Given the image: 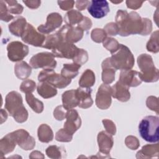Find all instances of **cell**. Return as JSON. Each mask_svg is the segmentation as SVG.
Segmentation results:
<instances>
[{"label": "cell", "instance_id": "17", "mask_svg": "<svg viewBox=\"0 0 159 159\" xmlns=\"http://www.w3.org/2000/svg\"><path fill=\"white\" fill-rule=\"evenodd\" d=\"M89 13L94 18L101 19L109 12V6L107 1H91L88 6Z\"/></svg>", "mask_w": 159, "mask_h": 159}, {"label": "cell", "instance_id": "35", "mask_svg": "<svg viewBox=\"0 0 159 159\" xmlns=\"http://www.w3.org/2000/svg\"><path fill=\"white\" fill-rule=\"evenodd\" d=\"M47 155L53 159H59L63 157V150L61 149V147H58L57 145H51L47 148L45 150Z\"/></svg>", "mask_w": 159, "mask_h": 159}, {"label": "cell", "instance_id": "22", "mask_svg": "<svg viewBox=\"0 0 159 159\" xmlns=\"http://www.w3.org/2000/svg\"><path fill=\"white\" fill-rule=\"evenodd\" d=\"M26 19L22 16L16 17L9 24V30L14 35L21 37L27 26Z\"/></svg>", "mask_w": 159, "mask_h": 159}, {"label": "cell", "instance_id": "13", "mask_svg": "<svg viewBox=\"0 0 159 159\" xmlns=\"http://www.w3.org/2000/svg\"><path fill=\"white\" fill-rule=\"evenodd\" d=\"M58 32L65 42L71 43H76L80 40L83 38L84 34V31L79 27L66 24L64 25Z\"/></svg>", "mask_w": 159, "mask_h": 159}, {"label": "cell", "instance_id": "44", "mask_svg": "<svg viewBox=\"0 0 159 159\" xmlns=\"http://www.w3.org/2000/svg\"><path fill=\"white\" fill-rule=\"evenodd\" d=\"M125 143L131 150H137L140 146V142L138 139L132 135H129L125 138Z\"/></svg>", "mask_w": 159, "mask_h": 159}, {"label": "cell", "instance_id": "51", "mask_svg": "<svg viewBox=\"0 0 159 159\" xmlns=\"http://www.w3.org/2000/svg\"><path fill=\"white\" fill-rule=\"evenodd\" d=\"M26 6L29 7L30 9H37L40 6L41 1L38 0H33V1H22Z\"/></svg>", "mask_w": 159, "mask_h": 159}, {"label": "cell", "instance_id": "20", "mask_svg": "<svg viewBox=\"0 0 159 159\" xmlns=\"http://www.w3.org/2000/svg\"><path fill=\"white\" fill-rule=\"evenodd\" d=\"M112 96L119 101L126 102L130 98L129 88L123 85L119 81L112 87Z\"/></svg>", "mask_w": 159, "mask_h": 159}, {"label": "cell", "instance_id": "39", "mask_svg": "<svg viewBox=\"0 0 159 159\" xmlns=\"http://www.w3.org/2000/svg\"><path fill=\"white\" fill-rule=\"evenodd\" d=\"M0 19L4 22H9L14 19V16L9 12L7 4L4 1H0Z\"/></svg>", "mask_w": 159, "mask_h": 159}, {"label": "cell", "instance_id": "15", "mask_svg": "<svg viewBox=\"0 0 159 159\" xmlns=\"http://www.w3.org/2000/svg\"><path fill=\"white\" fill-rule=\"evenodd\" d=\"M97 139L99 149V152L97 154L102 155L103 158L111 157L109 154L114 144L112 135L106 131H101L98 134Z\"/></svg>", "mask_w": 159, "mask_h": 159}, {"label": "cell", "instance_id": "26", "mask_svg": "<svg viewBox=\"0 0 159 159\" xmlns=\"http://www.w3.org/2000/svg\"><path fill=\"white\" fill-rule=\"evenodd\" d=\"M37 93L44 99L52 98L57 94L55 87L47 82H40L37 87Z\"/></svg>", "mask_w": 159, "mask_h": 159}, {"label": "cell", "instance_id": "46", "mask_svg": "<svg viewBox=\"0 0 159 159\" xmlns=\"http://www.w3.org/2000/svg\"><path fill=\"white\" fill-rule=\"evenodd\" d=\"M104 30L107 35L111 36L117 35L119 34V29L115 22H110L104 26Z\"/></svg>", "mask_w": 159, "mask_h": 159}, {"label": "cell", "instance_id": "50", "mask_svg": "<svg viewBox=\"0 0 159 159\" xmlns=\"http://www.w3.org/2000/svg\"><path fill=\"white\" fill-rule=\"evenodd\" d=\"M125 2H126V5L128 8L135 10V9L140 8L142 6V4L143 3V1L128 0V1H126Z\"/></svg>", "mask_w": 159, "mask_h": 159}, {"label": "cell", "instance_id": "47", "mask_svg": "<svg viewBox=\"0 0 159 159\" xmlns=\"http://www.w3.org/2000/svg\"><path fill=\"white\" fill-rule=\"evenodd\" d=\"M102 124L106 132L111 135H115L116 133V127L115 124L109 119H103Z\"/></svg>", "mask_w": 159, "mask_h": 159}, {"label": "cell", "instance_id": "27", "mask_svg": "<svg viewBox=\"0 0 159 159\" xmlns=\"http://www.w3.org/2000/svg\"><path fill=\"white\" fill-rule=\"evenodd\" d=\"M32 67L24 61L17 62L14 66L16 76L20 80H26L31 74Z\"/></svg>", "mask_w": 159, "mask_h": 159}, {"label": "cell", "instance_id": "43", "mask_svg": "<svg viewBox=\"0 0 159 159\" xmlns=\"http://www.w3.org/2000/svg\"><path fill=\"white\" fill-rule=\"evenodd\" d=\"M88 60V52L82 48H80L79 52L76 56V57L73 60V63L82 65L84 64Z\"/></svg>", "mask_w": 159, "mask_h": 159}, {"label": "cell", "instance_id": "41", "mask_svg": "<svg viewBox=\"0 0 159 159\" xmlns=\"http://www.w3.org/2000/svg\"><path fill=\"white\" fill-rule=\"evenodd\" d=\"M73 135L68 132L64 128L60 129L55 135V139L58 142H69L71 141Z\"/></svg>", "mask_w": 159, "mask_h": 159}, {"label": "cell", "instance_id": "29", "mask_svg": "<svg viewBox=\"0 0 159 159\" xmlns=\"http://www.w3.org/2000/svg\"><path fill=\"white\" fill-rule=\"evenodd\" d=\"M81 65L75 63L63 64L61 75L66 79L71 80L78 75V70Z\"/></svg>", "mask_w": 159, "mask_h": 159}, {"label": "cell", "instance_id": "24", "mask_svg": "<svg viewBox=\"0 0 159 159\" xmlns=\"http://www.w3.org/2000/svg\"><path fill=\"white\" fill-rule=\"evenodd\" d=\"M63 106L66 109H71L79 104V101L76 95V89H71L64 92L61 96Z\"/></svg>", "mask_w": 159, "mask_h": 159}, {"label": "cell", "instance_id": "31", "mask_svg": "<svg viewBox=\"0 0 159 159\" xmlns=\"http://www.w3.org/2000/svg\"><path fill=\"white\" fill-rule=\"evenodd\" d=\"M94 83L95 75L90 69L86 70L79 80V85L82 88H91L94 85Z\"/></svg>", "mask_w": 159, "mask_h": 159}, {"label": "cell", "instance_id": "30", "mask_svg": "<svg viewBox=\"0 0 159 159\" xmlns=\"http://www.w3.org/2000/svg\"><path fill=\"white\" fill-rule=\"evenodd\" d=\"M63 40H64L63 39L61 35L58 32H57L55 34L49 35L46 37L42 47L52 50L56 48Z\"/></svg>", "mask_w": 159, "mask_h": 159}, {"label": "cell", "instance_id": "3", "mask_svg": "<svg viewBox=\"0 0 159 159\" xmlns=\"http://www.w3.org/2000/svg\"><path fill=\"white\" fill-rule=\"evenodd\" d=\"M112 66L116 70H131L134 65V57L130 49L123 44L109 57Z\"/></svg>", "mask_w": 159, "mask_h": 159}, {"label": "cell", "instance_id": "5", "mask_svg": "<svg viewBox=\"0 0 159 159\" xmlns=\"http://www.w3.org/2000/svg\"><path fill=\"white\" fill-rule=\"evenodd\" d=\"M137 63L140 70V77L142 81L153 83L158 80V70L155 66L150 55L146 53L140 55L137 58Z\"/></svg>", "mask_w": 159, "mask_h": 159}, {"label": "cell", "instance_id": "4", "mask_svg": "<svg viewBox=\"0 0 159 159\" xmlns=\"http://www.w3.org/2000/svg\"><path fill=\"white\" fill-rule=\"evenodd\" d=\"M159 117L158 116H148L145 117L139 125V132L141 137L150 143L158 142Z\"/></svg>", "mask_w": 159, "mask_h": 159}, {"label": "cell", "instance_id": "33", "mask_svg": "<svg viewBox=\"0 0 159 159\" xmlns=\"http://www.w3.org/2000/svg\"><path fill=\"white\" fill-rule=\"evenodd\" d=\"M25 99L30 107L36 113H41L43 110V104L35 98L31 93L25 94Z\"/></svg>", "mask_w": 159, "mask_h": 159}, {"label": "cell", "instance_id": "12", "mask_svg": "<svg viewBox=\"0 0 159 159\" xmlns=\"http://www.w3.org/2000/svg\"><path fill=\"white\" fill-rule=\"evenodd\" d=\"M18 145L25 150H30L34 148L35 140L24 129H18L10 133Z\"/></svg>", "mask_w": 159, "mask_h": 159}, {"label": "cell", "instance_id": "34", "mask_svg": "<svg viewBox=\"0 0 159 159\" xmlns=\"http://www.w3.org/2000/svg\"><path fill=\"white\" fill-rule=\"evenodd\" d=\"M158 30H156L152 33L151 37L148 41L146 48L148 52L156 53L159 51V45H158Z\"/></svg>", "mask_w": 159, "mask_h": 159}, {"label": "cell", "instance_id": "38", "mask_svg": "<svg viewBox=\"0 0 159 159\" xmlns=\"http://www.w3.org/2000/svg\"><path fill=\"white\" fill-rule=\"evenodd\" d=\"M91 37L94 42L96 43H101L107 37V34L104 29L96 28L91 31Z\"/></svg>", "mask_w": 159, "mask_h": 159}, {"label": "cell", "instance_id": "19", "mask_svg": "<svg viewBox=\"0 0 159 159\" xmlns=\"http://www.w3.org/2000/svg\"><path fill=\"white\" fill-rule=\"evenodd\" d=\"M91 89L90 88L79 87L76 89V95L79 101L78 106L83 109L90 107L93 101L91 98Z\"/></svg>", "mask_w": 159, "mask_h": 159}, {"label": "cell", "instance_id": "23", "mask_svg": "<svg viewBox=\"0 0 159 159\" xmlns=\"http://www.w3.org/2000/svg\"><path fill=\"white\" fill-rule=\"evenodd\" d=\"M159 154V145L158 143L155 144H147L142 147V149L137 152L136 158H151L158 157Z\"/></svg>", "mask_w": 159, "mask_h": 159}, {"label": "cell", "instance_id": "37", "mask_svg": "<svg viewBox=\"0 0 159 159\" xmlns=\"http://www.w3.org/2000/svg\"><path fill=\"white\" fill-rule=\"evenodd\" d=\"M7 4V9L9 13L14 14H20L23 12L24 7L19 4L17 1H4Z\"/></svg>", "mask_w": 159, "mask_h": 159}, {"label": "cell", "instance_id": "36", "mask_svg": "<svg viewBox=\"0 0 159 159\" xmlns=\"http://www.w3.org/2000/svg\"><path fill=\"white\" fill-rule=\"evenodd\" d=\"M102 43L104 47L106 48L108 51H109L111 54L117 51L120 46V44L116 39L109 37H106L105 40L102 42Z\"/></svg>", "mask_w": 159, "mask_h": 159}, {"label": "cell", "instance_id": "25", "mask_svg": "<svg viewBox=\"0 0 159 159\" xmlns=\"http://www.w3.org/2000/svg\"><path fill=\"white\" fill-rule=\"evenodd\" d=\"M16 144V141L10 133L2 138L0 141L1 158H2V155H5L12 152L15 148Z\"/></svg>", "mask_w": 159, "mask_h": 159}, {"label": "cell", "instance_id": "42", "mask_svg": "<svg viewBox=\"0 0 159 159\" xmlns=\"http://www.w3.org/2000/svg\"><path fill=\"white\" fill-rule=\"evenodd\" d=\"M158 99L153 96H150L147 98L146 101V105L147 107L152 110L155 111L157 114H158V111H159V107H158Z\"/></svg>", "mask_w": 159, "mask_h": 159}, {"label": "cell", "instance_id": "49", "mask_svg": "<svg viewBox=\"0 0 159 159\" xmlns=\"http://www.w3.org/2000/svg\"><path fill=\"white\" fill-rule=\"evenodd\" d=\"M59 7L63 11H70L75 4L74 1H58Z\"/></svg>", "mask_w": 159, "mask_h": 159}, {"label": "cell", "instance_id": "18", "mask_svg": "<svg viewBox=\"0 0 159 159\" xmlns=\"http://www.w3.org/2000/svg\"><path fill=\"white\" fill-rule=\"evenodd\" d=\"M65 118L66 119L63 127L68 132L73 135L81 127V117L76 110L71 109L67 111Z\"/></svg>", "mask_w": 159, "mask_h": 159}, {"label": "cell", "instance_id": "10", "mask_svg": "<svg viewBox=\"0 0 159 159\" xmlns=\"http://www.w3.org/2000/svg\"><path fill=\"white\" fill-rule=\"evenodd\" d=\"M80 48L73 43L63 40L56 48L52 50L55 57L73 60L78 53Z\"/></svg>", "mask_w": 159, "mask_h": 159}, {"label": "cell", "instance_id": "54", "mask_svg": "<svg viewBox=\"0 0 159 159\" xmlns=\"http://www.w3.org/2000/svg\"><path fill=\"white\" fill-rule=\"evenodd\" d=\"M7 118V114L5 110L3 109H1V124H2L6 120Z\"/></svg>", "mask_w": 159, "mask_h": 159}, {"label": "cell", "instance_id": "11", "mask_svg": "<svg viewBox=\"0 0 159 159\" xmlns=\"http://www.w3.org/2000/svg\"><path fill=\"white\" fill-rule=\"evenodd\" d=\"M112 88L108 84L103 83L98 88L96 96L95 102L100 109H108L112 102Z\"/></svg>", "mask_w": 159, "mask_h": 159}, {"label": "cell", "instance_id": "1", "mask_svg": "<svg viewBox=\"0 0 159 159\" xmlns=\"http://www.w3.org/2000/svg\"><path fill=\"white\" fill-rule=\"evenodd\" d=\"M120 36L126 37L132 34L143 35L145 25V18L132 11L128 13L125 10H118L116 16V22Z\"/></svg>", "mask_w": 159, "mask_h": 159}, {"label": "cell", "instance_id": "28", "mask_svg": "<svg viewBox=\"0 0 159 159\" xmlns=\"http://www.w3.org/2000/svg\"><path fill=\"white\" fill-rule=\"evenodd\" d=\"M39 140L43 143H48L53 139V133L51 127L46 124H41L37 130Z\"/></svg>", "mask_w": 159, "mask_h": 159}, {"label": "cell", "instance_id": "53", "mask_svg": "<svg viewBox=\"0 0 159 159\" xmlns=\"http://www.w3.org/2000/svg\"><path fill=\"white\" fill-rule=\"evenodd\" d=\"M30 158H44V155L42 153L39 151H34L32 152L30 155Z\"/></svg>", "mask_w": 159, "mask_h": 159}, {"label": "cell", "instance_id": "7", "mask_svg": "<svg viewBox=\"0 0 159 159\" xmlns=\"http://www.w3.org/2000/svg\"><path fill=\"white\" fill-rule=\"evenodd\" d=\"M29 65L34 68L53 69L57 66L54 55L50 52H41L34 55L30 60Z\"/></svg>", "mask_w": 159, "mask_h": 159}, {"label": "cell", "instance_id": "52", "mask_svg": "<svg viewBox=\"0 0 159 159\" xmlns=\"http://www.w3.org/2000/svg\"><path fill=\"white\" fill-rule=\"evenodd\" d=\"M90 1L84 0V1H76L75 2L76 4V7L79 10V11H83L84 10L88 5L89 4Z\"/></svg>", "mask_w": 159, "mask_h": 159}, {"label": "cell", "instance_id": "14", "mask_svg": "<svg viewBox=\"0 0 159 159\" xmlns=\"http://www.w3.org/2000/svg\"><path fill=\"white\" fill-rule=\"evenodd\" d=\"M62 22V17L59 13L52 12L48 15L46 23L39 25L37 30L42 34H48L60 27Z\"/></svg>", "mask_w": 159, "mask_h": 159}, {"label": "cell", "instance_id": "21", "mask_svg": "<svg viewBox=\"0 0 159 159\" xmlns=\"http://www.w3.org/2000/svg\"><path fill=\"white\" fill-rule=\"evenodd\" d=\"M102 71V81L105 84L112 83L115 80L116 70L112 66L109 57L106 58L101 64Z\"/></svg>", "mask_w": 159, "mask_h": 159}, {"label": "cell", "instance_id": "32", "mask_svg": "<svg viewBox=\"0 0 159 159\" xmlns=\"http://www.w3.org/2000/svg\"><path fill=\"white\" fill-rule=\"evenodd\" d=\"M82 14L77 10H70L66 12L64 17V20L66 25L73 26L78 24L83 19Z\"/></svg>", "mask_w": 159, "mask_h": 159}, {"label": "cell", "instance_id": "9", "mask_svg": "<svg viewBox=\"0 0 159 159\" xmlns=\"http://www.w3.org/2000/svg\"><path fill=\"white\" fill-rule=\"evenodd\" d=\"M20 37L25 43L35 47H42L46 38L43 34L38 32L29 23L27 24L25 30Z\"/></svg>", "mask_w": 159, "mask_h": 159}, {"label": "cell", "instance_id": "40", "mask_svg": "<svg viewBox=\"0 0 159 159\" xmlns=\"http://www.w3.org/2000/svg\"><path fill=\"white\" fill-rule=\"evenodd\" d=\"M36 88V83L35 81L31 80H24L20 86V90L27 94L29 93H32L34 91Z\"/></svg>", "mask_w": 159, "mask_h": 159}, {"label": "cell", "instance_id": "48", "mask_svg": "<svg viewBox=\"0 0 159 159\" xmlns=\"http://www.w3.org/2000/svg\"><path fill=\"white\" fill-rule=\"evenodd\" d=\"M81 28L83 31L89 30L92 26V21L88 17H83L82 20L77 25Z\"/></svg>", "mask_w": 159, "mask_h": 159}, {"label": "cell", "instance_id": "45", "mask_svg": "<svg viewBox=\"0 0 159 159\" xmlns=\"http://www.w3.org/2000/svg\"><path fill=\"white\" fill-rule=\"evenodd\" d=\"M67 111L63 105L58 106L53 111V116L57 120H62L66 117Z\"/></svg>", "mask_w": 159, "mask_h": 159}, {"label": "cell", "instance_id": "6", "mask_svg": "<svg viewBox=\"0 0 159 159\" xmlns=\"http://www.w3.org/2000/svg\"><path fill=\"white\" fill-rule=\"evenodd\" d=\"M39 82H47L58 88H66L71 81V80L66 79L61 74L55 73L52 69H44L41 71L38 76Z\"/></svg>", "mask_w": 159, "mask_h": 159}, {"label": "cell", "instance_id": "8", "mask_svg": "<svg viewBox=\"0 0 159 159\" xmlns=\"http://www.w3.org/2000/svg\"><path fill=\"white\" fill-rule=\"evenodd\" d=\"M7 57L12 61H20L28 55L29 47L20 42L13 41L7 46Z\"/></svg>", "mask_w": 159, "mask_h": 159}, {"label": "cell", "instance_id": "16", "mask_svg": "<svg viewBox=\"0 0 159 159\" xmlns=\"http://www.w3.org/2000/svg\"><path fill=\"white\" fill-rule=\"evenodd\" d=\"M119 81L128 88L138 86L142 82L140 73L132 70H121Z\"/></svg>", "mask_w": 159, "mask_h": 159}, {"label": "cell", "instance_id": "55", "mask_svg": "<svg viewBox=\"0 0 159 159\" xmlns=\"http://www.w3.org/2000/svg\"><path fill=\"white\" fill-rule=\"evenodd\" d=\"M112 3H114V4H118V3H120L122 2V1H111Z\"/></svg>", "mask_w": 159, "mask_h": 159}, {"label": "cell", "instance_id": "2", "mask_svg": "<svg viewBox=\"0 0 159 159\" xmlns=\"http://www.w3.org/2000/svg\"><path fill=\"white\" fill-rule=\"evenodd\" d=\"M5 108L14 120L19 123L25 122L28 112L23 105L22 98L17 91H11L6 96Z\"/></svg>", "mask_w": 159, "mask_h": 159}]
</instances>
